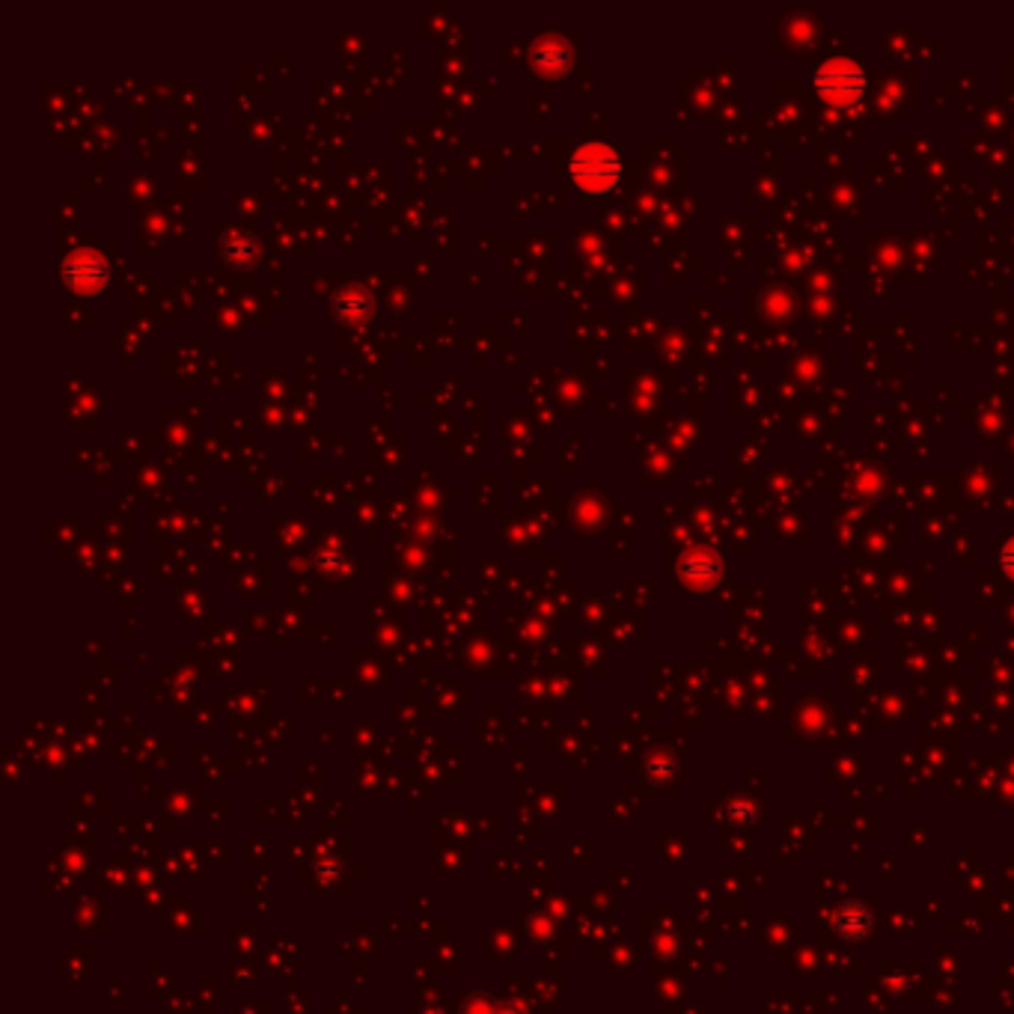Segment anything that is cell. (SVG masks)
Listing matches in <instances>:
<instances>
[{"label": "cell", "instance_id": "277c9868", "mask_svg": "<svg viewBox=\"0 0 1014 1014\" xmlns=\"http://www.w3.org/2000/svg\"><path fill=\"white\" fill-rule=\"evenodd\" d=\"M372 313V298L363 286H345L334 298V316L345 325H363Z\"/></svg>", "mask_w": 1014, "mask_h": 1014}, {"label": "cell", "instance_id": "3957f363", "mask_svg": "<svg viewBox=\"0 0 1014 1014\" xmlns=\"http://www.w3.org/2000/svg\"><path fill=\"white\" fill-rule=\"evenodd\" d=\"M108 277H111V265L93 247L72 250L66 256V262H63V280L78 295H96V292H102L105 283H108Z\"/></svg>", "mask_w": 1014, "mask_h": 1014}, {"label": "cell", "instance_id": "6da1fadb", "mask_svg": "<svg viewBox=\"0 0 1014 1014\" xmlns=\"http://www.w3.org/2000/svg\"><path fill=\"white\" fill-rule=\"evenodd\" d=\"M568 170H571V179L583 191H604L619 179L622 161H619V152L613 146H607L601 140H589V143L574 149Z\"/></svg>", "mask_w": 1014, "mask_h": 1014}, {"label": "cell", "instance_id": "7a4b0ae2", "mask_svg": "<svg viewBox=\"0 0 1014 1014\" xmlns=\"http://www.w3.org/2000/svg\"><path fill=\"white\" fill-rule=\"evenodd\" d=\"M815 90L824 102L830 105H851L863 96L866 90V75L854 60L833 57L818 66L815 72Z\"/></svg>", "mask_w": 1014, "mask_h": 1014}, {"label": "cell", "instance_id": "8992f818", "mask_svg": "<svg viewBox=\"0 0 1014 1014\" xmlns=\"http://www.w3.org/2000/svg\"><path fill=\"white\" fill-rule=\"evenodd\" d=\"M221 253H224V259L229 262V265H250L253 259H256V241H253V235H247V232H229L224 238V244H221Z\"/></svg>", "mask_w": 1014, "mask_h": 1014}, {"label": "cell", "instance_id": "5b68a950", "mask_svg": "<svg viewBox=\"0 0 1014 1014\" xmlns=\"http://www.w3.org/2000/svg\"><path fill=\"white\" fill-rule=\"evenodd\" d=\"M571 60V48L560 36H539L533 42V63L545 72V75H560Z\"/></svg>", "mask_w": 1014, "mask_h": 1014}, {"label": "cell", "instance_id": "52a82bcc", "mask_svg": "<svg viewBox=\"0 0 1014 1014\" xmlns=\"http://www.w3.org/2000/svg\"><path fill=\"white\" fill-rule=\"evenodd\" d=\"M684 574L687 577H693V580H711V577H717V557H711V554H690V557H684Z\"/></svg>", "mask_w": 1014, "mask_h": 1014}, {"label": "cell", "instance_id": "ba28073f", "mask_svg": "<svg viewBox=\"0 0 1014 1014\" xmlns=\"http://www.w3.org/2000/svg\"><path fill=\"white\" fill-rule=\"evenodd\" d=\"M1003 568L1014 577V542H1009V545L1003 548Z\"/></svg>", "mask_w": 1014, "mask_h": 1014}]
</instances>
